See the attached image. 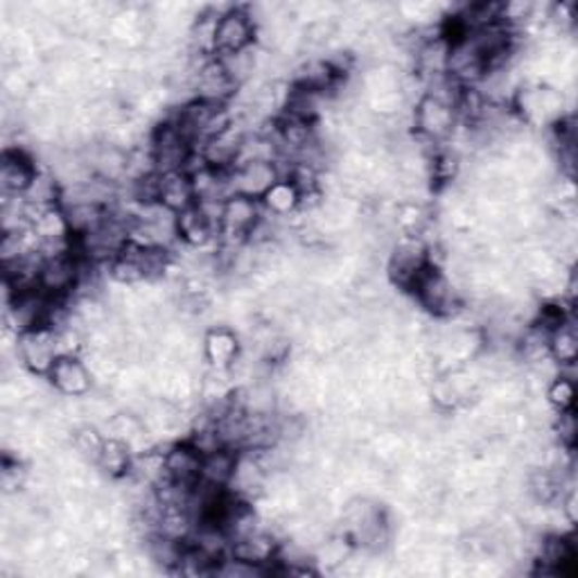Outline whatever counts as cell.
Returning a JSON list of instances; mask_svg holds the SVG:
<instances>
[{
	"instance_id": "6da1fadb",
	"label": "cell",
	"mask_w": 578,
	"mask_h": 578,
	"mask_svg": "<svg viewBox=\"0 0 578 578\" xmlns=\"http://www.w3.org/2000/svg\"><path fill=\"white\" fill-rule=\"evenodd\" d=\"M412 294L416 303L437 319H448V316L456 314L461 310V294L452 278L443 272L441 265L431 263L414 282Z\"/></svg>"
},
{
	"instance_id": "7a4b0ae2",
	"label": "cell",
	"mask_w": 578,
	"mask_h": 578,
	"mask_svg": "<svg viewBox=\"0 0 578 578\" xmlns=\"http://www.w3.org/2000/svg\"><path fill=\"white\" fill-rule=\"evenodd\" d=\"M431 265V247L418 236H402L389 251L387 276L402 292H412L418 276Z\"/></svg>"
},
{
	"instance_id": "3957f363",
	"label": "cell",
	"mask_w": 578,
	"mask_h": 578,
	"mask_svg": "<svg viewBox=\"0 0 578 578\" xmlns=\"http://www.w3.org/2000/svg\"><path fill=\"white\" fill-rule=\"evenodd\" d=\"M412 127L416 131V138L427 144H441L448 138H452L458 129V113L456 106L423 96L412 111Z\"/></svg>"
},
{
	"instance_id": "277c9868",
	"label": "cell",
	"mask_w": 578,
	"mask_h": 578,
	"mask_svg": "<svg viewBox=\"0 0 578 578\" xmlns=\"http://www.w3.org/2000/svg\"><path fill=\"white\" fill-rule=\"evenodd\" d=\"M81 269H84V260L75 249L54 255H43L39 289L50 299L71 301L79 287Z\"/></svg>"
},
{
	"instance_id": "5b68a950",
	"label": "cell",
	"mask_w": 578,
	"mask_h": 578,
	"mask_svg": "<svg viewBox=\"0 0 578 578\" xmlns=\"http://www.w3.org/2000/svg\"><path fill=\"white\" fill-rule=\"evenodd\" d=\"M14 349L18 364L30 375H41V378H48L54 362L62 357L54 328H35L21 332Z\"/></svg>"
},
{
	"instance_id": "8992f818",
	"label": "cell",
	"mask_w": 578,
	"mask_h": 578,
	"mask_svg": "<svg viewBox=\"0 0 578 578\" xmlns=\"http://www.w3.org/2000/svg\"><path fill=\"white\" fill-rule=\"evenodd\" d=\"M257 25L253 14L244 5H228L219 12L217 30H215V56L234 54L255 46Z\"/></svg>"
},
{
	"instance_id": "52a82bcc",
	"label": "cell",
	"mask_w": 578,
	"mask_h": 578,
	"mask_svg": "<svg viewBox=\"0 0 578 578\" xmlns=\"http://www.w3.org/2000/svg\"><path fill=\"white\" fill-rule=\"evenodd\" d=\"M280 179L282 175H280L278 161L253 159V161H242L230 169V184H234V192L257 199V201L263 199L265 192Z\"/></svg>"
},
{
	"instance_id": "ba28073f",
	"label": "cell",
	"mask_w": 578,
	"mask_h": 578,
	"mask_svg": "<svg viewBox=\"0 0 578 578\" xmlns=\"http://www.w3.org/2000/svg\"><path fill=\"white\" fill-rule=\"evenodd\" d=\"M93 373L79 355H64L48 373L50 387L64 398H86L93 391Z\"/></svg>"
},
{
	"instance_id": "9c48e42d",
	"label": "cell",
	"mask_w": 578,
	"mask_h": 578,
	"mask_svg": "<svg viewBox=\"0 0 578 578\" xmlns=\"http://www.w3.org/2000/svg\"><path fill=\"white\" fill-rule=\"evenodd\" d=\"M39 165L23 148H8L0 159V192L5 197H23L35 181Z\"/></svg>"
},
{
	"instance_id": "30bf717a",
	"label": "cell",
	"mask_w": 578,
	"mask_h": 578,
	"mask_svg": "<svg viewBox=\"0 0 578 578\" xmlns=\"http://www.w3.org/2000/svg\"><path fill=\"white\" fill-rule=\"evenodd\" d=\"M247 136L249 131L234 118L230 127L211 138L197 154L213 169H234L240 161Z\"/></svg>"
},
{
	"instance_id": "8fae6325",
	"label": "cell",
	"mask_w": 578,
	"mask_h": 578,
	"mask_svg": "<svg viewBox=\"0 0 578 578\" xmlns=\"http://www.w3.org/2000/svg\"><path fill=\"white\" fill-rule=\"evenodd\" d=\"M242 355V343L236 330L213 326L201 337V357L215 370H230Z\"/></svg>"
},
{
	"instance_id": "7c38bea8",
	"label": "cell",
	"mask_w": 578,
	"mask_h": 578,
	"mask_svg": "<svg viewBox=\"0 0 578 578\" xmlns=\"http://www.w3.org/2000/svg\"><path fill=\"white\" fill-rule=\"evenodd\" d=\"M165 479L177 483V486H186L192 488L201 481V454L188 439L172 443L165 452Z\"/></svg>"
},
{
	"instance_id": "4fadbf2b",
	"label": "cell",
	"mask_w": 578,
	"mask_h": 578,
	"mask_svg": "<svg viewBox=\"0 0 578 578\" xmlns=\"http://www.w3.org/2000/svg\"><path fill=\"white\" fill-rule=\"evenodd\" d=\"M179 240L188 249H209L219 240V230L199 204L177 215Z\"/></svg>"
},
{
	"instance_id": "5bb4252c",
	"label": "cell",
	"mask_w": 578,
	"mask_h": 578,
	"mask_svg": "<svg viewBox=\"0 0 578 578\" xmlns=\"http://www.w3.org/2000/svg\"><path fill=\"white\" fill-rule=\"evenodd\" d=\"M260 206L274 219L294 217L301 211V192L289 179H280L260 199Z\"/></svg>"
},
{
	"instance_id": "9a60e30c",
	"label": "cell",
	"mask_w": 578,
	"mask_h": 578,
	"mask_svg": "<svg viewBox=\"0 0 578 578\" xmlns=\"http://www.w3.org/2000/svg\"><path fill=\"white\" fill-rule=\"evenodd\" d=\"M159 204L177 215L197 204L188 172H169V175H161Z\"/></svg>"
},
{
	"instance_id": "2e32d148",
	"label": "cell",
	"mask_w": 578,
	"mask_h": 578,
	"mask_svg": "<svg viewBox=\"0 0 578 578\" xmlns=\"http://www.w3.org/2000/svg\"><path fill=\"white\" fill-rule=\"evenodd\" d=\"M238 454L240 452L224 448V445L206 452L204 458H201V481H206L211 486H219V488H228L236 473Z\"/></svg>"
},
{
	"instance_id": "e0dca14e",
	"label": "cell",
	"mask_w": 578,
	"mask_h": 578,
	"mask_svg": "<svg viewBox=\"0 0 578 578\" xmlns=\"http://www.w3.org/2000/svg\"><path fill=\"white\" fill-rule=\"evenodd\" d=\"M546 349H549V357H552V362H556L558 366L576 364L578 332H576V322L571 314L563 324H558L552 332H549Z\"/></svg>"
},
{
	"instance_id": "ac0fdd59",
	"label": "cell",
	"mask_w": 578,
	"mask_h": 578,
	"mask_svg": "<svg viewBox=\"0 0 578 578\" xmlns=\"http://www.w3.org/2000/svg\"><path fill=\"white\" fill-rule=\"evenodd\" d=\"M134 464V450L129 443L121 439H111L106 437L104 448L98 458V468L109 477V479H125L131 470Z\"/></svg>"
},
{
	"instance_id": "d6986e66",
	"label": "cell",
	"mask_w": 578,
	"mask_h": 578,
	"mask_svg": "<svg viewBox=\"0 0 578 578\" xmlns=\"http://www.w3.org/2000/svg\"><path fill=\"white\" fill-rule=\"evenodd\" d=\"M104 441H106V437H102L98 425H93V423H81L71 434V445H73L75 454L84 461V464H93V466L98 464Z\"/></svg>"
},
{
	"instance_id": "ffe728a7",
	"label": "cell",
	"mask_w": 578,
	"mask_h": 578,
	"mask_svg": "<svg viewBox=\"0 0 578 578\" xmlns=\"http://www.w3.org/2000/svg\"><path fill=\"white\" fill-rule=\"evenodd\" d=\"M574 402H576V387L574 380L567 378V375H556V378L549 382L546 387V404L549 410L565 412V410H574Z\"/></svg>"
},
{
	"instance_id": "44dd1931",
	"label": "cell",
	"mask_w": 578,
	"mask_h": 578,
	"mask_svg": "<svg viewBox=\"0 0 578 578\" xmlns=\"http://www.w3.org/2000/svg\"><path fill=\"white\" fill-rule=\"evenodd\" d=\"M554 431H556V439H558L561 448L574 450V445H576V412L574 410L558 412L556 420H554Z\"/></svg>"
}]
</instances>
